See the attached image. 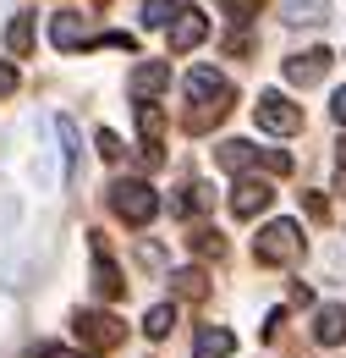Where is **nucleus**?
<instances>
[{
    "label": "nucleus",
    "instance_id": "1",
    "mask_svg": "<svg viewBox=\"0 0 346 358\" xmlns=\"http://www.w3.org/2000/svg\"><path fill=\"white\" fill-rule=\"evenodd\" d=\"M297 254H303V226L297 221H269L253 237V259L259 265H292Z\"/></svg>",
    "mask_w": 346,
    "mask_h": 358
},
{
    "label": "nucleus",
    "instance_id": "2",
    "mask_svg": "<svg viewBox=\"0 0 346 358\" xmlns=\"http://www.w3.org/2000/svg\"><path fill=\"white\" fill-rule=\"evenodd\" d=\"M110 210H116L127 226H149L154 215H160V193H154L149 182L127 177V182H116V187H110Z\"/></svg>",
    "mask_w": 346,
    "mask_h": 358
},
{
    "label": "nucleus",
    "instance_id": "3",
    "mask_svg": "<svg viewBox=\"0 0 346 358\" xmlns=\"http://www.w3.org/2000/svg\"><path fill=\"white\" fill-rule=\"evenodd\" d=\"M253 122H259L264 133H297V127H303V105H292L286 94L264 89L259 105H253Z\"/></svg>",
    "mask_w": 346,
    "mask_h": 358
},
{
    "label": "nucleus",
    "instance_id": "4",
    "mask_svg": "<svg viewBox=\"0 0 346 358\" xmlns=\"http://www.w3.org/2000/svg\"><path fill=\"white\" fill-rule=\"evenodd\" d=\"M187 94H193L198 110H220V116L231 110V83L220 78L215 66H193V72H187Z\"/></svg>",
    "mask_w": 346,
    "mask_h": 358
},
{
    "label": "nucleus",
    "instance_id": "5",
    "mask_svg": "<svg viewBox=\"0 0 346 358\" xmlns=\"http://www.w3.org/2000/svg\"><path fill=\"white\" fill-rule=\"evenodd\" d=\"M77 325V342H88L93 353H105V348H116L121 336H127V325L116 320V314H99V309H88V314H77L72 320Z\"/></svg>",
    "mask_w": 346,
    "mask_h": 358
},
{
    "label": "nucleus",
    "instance_id": "6",
    "mask_svg": "<svg viewBox=\"0 0 346 358\" xmlns=\"http://www.w3.org/2000/svg\"><path fill=\"white\" fill-rule=\"evenodd\" d=\"M269 199H275V187L264 177H242L231 187V215H236V221H253L259 210H269Z\"/></svg>",
    "mask_w": 346,
    "mask_h": 358
},
{
    "label": "nucleus",
    "instance_id": "7",
    "mask_svg": "<svg viewBox=\"0 0 346 358\" xmlns=\"http://www.w3.org/2000/svg\"><path fill=\"white\" fill-rule=\"evenodd\" d=\"M127 89L149 105L154 94H165L171 89V61H143V66H132V78H127Z\"/></svg>",
    "mask_w": 346,
    "mask_h": 358
},
{
    "label": "nucleus",
    "instance_id": "8",
    "mask_svg": "<svg viewBox=\"0 0 346 358\" xmlns=\"http://www.w3.org/2000/svg\"><path fill=\"white\" fill-rule=\"evenodd\" d=\"M209 39V17L204 11H181L171 22V55H187L193 45H204Z\"/></svg>",
    "mask_w": 346,
    "mask_h": 358
},
{
    "label": "nucleus",
    "instance_id": "9",
    "mask_svg": "<svg viewBox=\"0 0 346 358\" xmlns=\"http://www.w3.org/2000/svg\"><path fill=\"white\" fill-rule=\"evenodd\" d=\"M324 72H330V50H303V55H292V61H286V83H297V89L319 83Z\"/></svg>",
    "mask_w": 346,
    "mask_h": 358
},
{
    "label": "nucleus",
    "instance_id": "10",
    "mask_svg": "<svg viewBox=\"0 0 346 358\" xmlns=\"http://www.w3.org/2000/svg\"><path fill=\"white\" fill-rule=\"evenodd\" d=\"M313 342L319 348H341L346 342V303H324L313 314Z\"/></svg>",
    "mask_w": 346,
    "mask_h": 358
},
{
    "label": "nucleus",
    "instance_id": "11",
    "mask_svg": "<svg viewBox=\"0 0 346 358\" xmlns=\"http://www.w3.org/2000/svg\"><path fill=\"white\" fill-rule=\"evenodd\" d=\"M50 39H55V50H88V45H93V34H88L72 11H61V17L50 22Z\"/></svg>",
    "mask_w": 346,
    "mask_h": 358
},
{
    "label": "nucleus",
    "instance_id": "12",
    "mask_svg": "<svg viewBox=\"0 0 346 358\" xmlns=\"http://www.w3.org/2000/svg\"><path fill=\"white\" fill-rule=\"evenodd\" d=\"M93 254H99V259H93V292H99V298H121L127 281H121V270L105 259V243H99V237H93Z\"/></svg>",
    "mask_w": 346,
    "mask_h": 358
},
{
    "label": "nucleus",
    "instance_id": "13",
    "mask_svg": "<svg viewBox=\"0 0 346 358\" xmlns=\"http://www.w3.org/2000/svg\"><path fill=\"white\" fill-rule=\"evenodd\" d=\"M231 348H236V336L225 325H204L198 342H193V358H231Z\"/></svg>",
    "mask_w": 346,
    "mask_h": 358
},
{
    "label": "nucleus",
    "instance_id": "14",
    "mask_svg": "<svg viewBox=\"0 0 346 358\" xmlns=\"http://www.w3.org/2000/svg\"><path fill=\"white\" fill-rule=\"evenodd\" d=\"M137 133H143V149H160V138H165V110H160V105H137Z\"/></svg>",
    "mask_w": 346,
    "mask_h": 358
},
{
    "label": "nucleus",
    "instance_id": "15",
    "mask_svg": "<svg viewBox=\"0 0 346 358\" xmlns=\"http://www.w3.org/2000/svg\"><path fill=\"white\" fill-rule=\"evenodd\" d=\"M248 160H253V143H242V138H225V143L215 149V166H220V171H242Z\"/></svg>",
    "mask_w": 346,
    "mask_h": 358
},
{
    "label": "nucleus",
    "instance_id": "16",
    "mask_svg": "<svg viewBox=\"0 0 346 358\" xmlns=\"http://www.w3.org/2000/svg\"><path fill=\"white\" fill-rule=\"evenodd\" d=\"M55 133H61V155H66V177H77V122L72 116H55Z\"/></svg>",
    "mask_w": 346,
    "mask_h": 358
},
{
    "label": "nucleus",
    "instance_id": "17",
    "mask_svg": "<svg viewBox=\"0 0 346 358\" xmlns=\"http://www.w3.org/2000/svg\"><path fill=\"white\" fill-rule=\"evenodd\" d=\"M6 45H11V55L22 61V55L33 50V22H28V17H11V28H6Z\"/></svg>",
    "mask_w": 346,
    "mask_h": 358
},
{
    "label": "nucleus",
    "instance_id": "18",
    "mask_svg": "<svg viewBox=\"0 0 346 358\" xmlns=\"http://www.w3.org/2000/svg\"><path fill=\"white\" fill-rule=\"evenodd\" d=\"M330 0H286V22H324Z\"/></svg>",
    "mask_w": 346,
    "mask_h": 358
},
{
    "label": "nucleus",
    "instance_id": "19",
    "mask_svg": "<svg viewBox=\"0 0 346 358\" xmlns=\"http://www.w3.org/2000/svg\"><path fill=\"white\" fill-rule=\"evenodd\" d=\"M171 325H176V303H154L149 309V320H143V331L160 342V336H171Z\"/></svg>",
    "mask_w": 346,
    "mask_h": 358
},
{
    "label": "nucleus",
    "instance_id": "20",
    "mask_svg": "<svg viewBox=\"0 0 346 358\" xmlns=\"http://www.w3.org/2000/svg\"><path fill=\"white\" fill-rule=\"evenodd\" d=\"M171 287L181 292V298H204V292H209V281H204V270H176V275H171Z\"/></svg>",
    "mask_w": 346,
    "mask_h": 358
},
{
    "label": "nucleus",
    "instance_id": "21",
    "mask_svg": "<svg viewBox=\"0 0 346 358\" xmlns=\"http://www.w3.org/2000/svg\"><path fill=\"white\" fill-rule=\"evenodd\" d=\"M176 6H181V0H143V22H149V28H165L171 17H181Z\"/></svg>",
    "mask_w": 346,
    "mask_h": 358
},
{
    "label": "nucleus",
    "instance_id": "22",
    "mask_svg": "<svg viewBox=\"0 0 346 358\" xmlns=\"http://www.w3.org/2000/svg\"><path fill=\"white\" fill-rule=\"evenodd\" d=\"M215 6L225 11V17H231V22H248V17H259L264 0H215Z\"/></svg>",
    "mask_w": 346,
    "mask_h": 358
},
{
    "label": "nucleus",
    "instance_id": "23",
    "mask_svg": "<svg viewBox=\"0 0 346 358\" xmlns=\"http://www.w3.org/2000/svg\"><path fill=\"white\" fill-rule=\"evenodd\" d=\"M253 160H264L275 177H286V171H292V155H286V149H253Z\"/></svg>",
    "mask_w": 346,
    "mask_h": 358
},
{
    "label": "nucleus",
    "instance_id": "24",
    "mask_svg": "<svg viewBox=\"0 0 346 358\" xmlns=\"http://www.w3.org/2000/svg\"><path fill=\"white\" fill-rule=\"evenodd\" d=\"M99 155H105V160H121V138H116V133H99Z\"/></svg>",
    "mask_w": 346,
    "mask_h": 358
},
{
    "label": "nucleus",
    "instance_id": "25",
    "mask_svg": "<svg viewBox=\"0 0 346 358\" xmlns=\"http://www.w3.org/2000/svg\"><path fill=\"white\" fill-rule=\"evenodd\" d=\"M303 210H308V215H313V221H324V215H330V204H324L319 193H303Z\"/></svg>",
    "mask_w": 346,
    "mask_h": 358
},
{
    "label": "nucleus",
    "instance_id": "26",
    "mask_svg": "<svg viewBox=\"0 0 346 358\" xmlns=\"http://www.w3.org/2000/svg\"><path fill=\"white\" fill-rule=\"evenodd\" d=\"M11 89H17V66H11V61H0V99H6Z\"/></svg>",
    "mask_w": 346,
    "mask_h": 358
},
{
    "label": "nucleus",
    "instance_id": "27",
    "mask_svg": "<svg viewBox=\"0 0 346 358\" xmlns=\"http://www.w3.org/2000/svg\"><path fill=\"white\" fill-rule=\"evenodd\" d=\"M39 358H99V353H72V348H39Z\"/></svg>",
    "mask_w": 346,
    "mask_h": 358
},
{
    "label": "nucleus",
    "instance_id": "28",
    "mask_svg": "<svg viewBox=\"0 0 346 358\" xmlns=\"http://www.w3.org/2000/svg\"><path fill=\"white\" fill-rule=\"evenodd\" d=\"M330 110H336V122L346 127V89H336V99H330Z\"/></svg>",
    "mask_w": 346,
    "mask_h": 358
},
{
    "label": "nucleus",
    "instance_id": "29",
    "mask_svg": "<svg viewBox=\"0 0 346 358\" xmlns=\"http://www.w3.org/2000/svg\"><path fill=\"white\" fill-rule=\"evenodd\" d=\"M341 187H346V138H341Z\"/></svg>",
    "mask_w": 346,
    "mask_h": 358
}]
</instances>
